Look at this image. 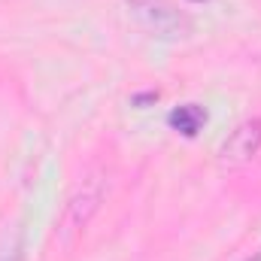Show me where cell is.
Here are the masks:
<instances>
[{"label": "cell", "mask_w": 261, "mask_h": 261, "mask_svg": "<svg viewBox=\"0 0 261 261\" xmlns=\"http://www.w3.org/2000/svg\"><path fill=\"white\" fill-rule=\"evenodd\" d=\"M130 12L158 37H186L192 31V21L182 9H176L170 0H128Z\"/></svg>", "instance_id": "1"}, {"label": "cell", "mask_w": 261, "mask_h": 261, "mask_svg": "<svg viewBox=\"0 0 261 261\" xmlns=\"http://www.w3.org/2000/svg\"><path fill=\"white\" fill-rule=\"evenodd\" d=\"M170 128L179 130L182 137H197V130L206 125V110L197 107V103H186V107H176L170 116H167Z\"/></svg>", "instance_id": "4"}, {"label": "cell", "mask_w": 261, "mask_h": 261, "mask_svg": "<svg viewBox=\"0 0 261 261\" xmlns=\"http://www.w3.org/2000/svg\"><path fill=\"white\" fill-rule=\"evenodd\" d=\"M155 100H158V91H146V94H134L130 97L134 107H146V103H155Z\"/></svg>", "instance_id": "6"}, {"label": "cell", "mask_w": 261, "mask_h": 261, "mask_svg": "<svg viewBox=\"0 0 261 261\" xmlns=\"http://www.w3.org/2000/svg\"><path fill=\"white\" fill-rule=\"evenodd\" d=\"M100 197H103V189H100V179H88L79 186V192L70 200V222L76 228H85L91 222V216L97 213L100 206Z\"/></svg>", "instance_id": "3"}, {"label": "cell", "mask_w": 261, "mask_h": 261, "mask_svg": "<svg viewBox=\"0 0 261 261\" xmlns=\"http://www.w3.org/2000/svg\"><path fill=\"white\" fill-rule=\"evenodd\" d=\"M258 152H261V119H246L222 143L219 161L228 164V167H240V164H249Z\"/></svg>", "instance_id": "2"}, {"label": "cell", "mask_w": 261, "mask_h": 261, "mask_svg": "<svg viewBox=\"0 0 261 261\" xmlns=\"http://www.w3.org/2000/svg\"><path fill=\"white\" fill-rule=\"evenodd\" d=\"M0 261H21V231L12 234V243L0 252Z\"/></svg>", "instance_id": "5"}]
</instances>
